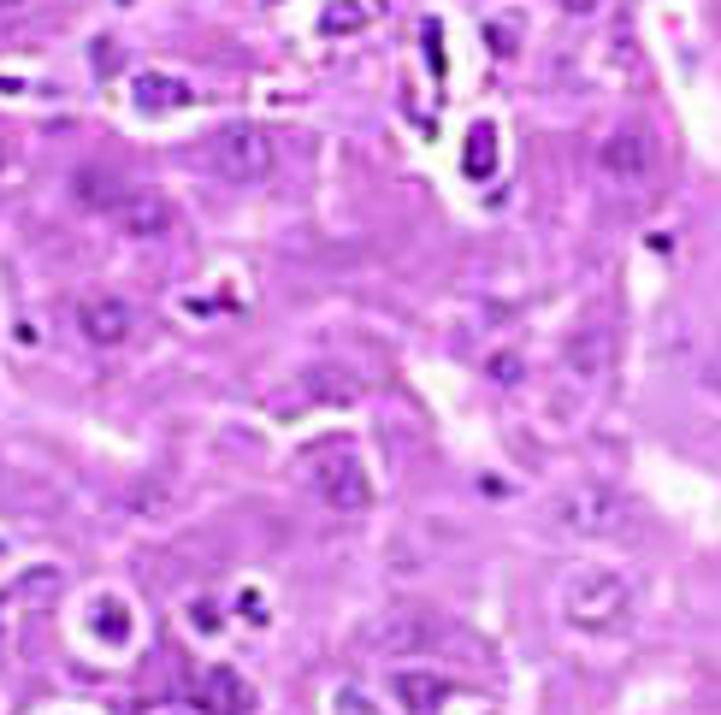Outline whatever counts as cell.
<instances>
[{"label": "cell", "instance_id": "6da1fadb", "mask_svg": "<svg viewBox=\"0 0 721 715\" xmlns=\"http://www.w3.org/2000/svg\"><path fill=\"white\" fill-rule=\"evenodd\" d=\"M627 603H633V591H627V580H621L615 568H574V574L562 580V615H568L574 627H586V633L615 627V621L627 615Z\"/></svg>", "mask_w": 721, "mask_h": 715}, {"label": "cell", "instance_id": "7a4b0ae2", "mask_svg": "<svg viewBox=\"0 0 721 715\" xmlns=\"http://www.w3.org/2000/svg\"><path fill=\"white\" fill-rule=\"evenodd\" d=\"M550 515L562 532H580V538H609V532H627V497L615 491V485H603V479H580V485H568L556 503H550Z\"/></svg>", "mask_w": 721, "mask_h": 715}, {"label": "cell", "instance_id": "3957f363", "mask_svg": "<svg viewBox=\"0 0 721 715\" xmlns=\"http://www.w3.org/2000/svg\"><path fill=\"white\" fill-rule=\"evenodd\" d=\"M308 473H314V497L337 509V515H361L373 503V473L367 461L349 450V444H326V450L308 455Z\"/></svg>", "mask_w": 721, "mask_h": 715}, {"label": "cell", "instance_id": "277c9868", "mask_svg": "<svg viewBox=\"0 0 721 715\" xmlns=\"http://www.w3.org/2000/svg\"><path fill=\"white\" fill-rule=\"evenodd\" d=\"M207 160L225 184H261L278 160V142L266 136L261 125H225L213 142H207Z\"/></svg>", "mask_w": 721, "mask_h": 715}, {"label": "cell", "instance_id": "5b68a950", "mask_svg": "<svg viewBox=\"0 0 721 715\" xmlns=\"http://www.w3.org/2000/svg\"><path fill=\"white\" fill-rule=\"evenodd\" d=\"M597 166H603V178H615V184H645L656 172V142L651 130L627 125L615 130V136H603V148H597Z\"/></svg>", "mask_w": 721, "mask_h": 715}, {"label": "cell", "instance_id": "8992f818", "mask_svg": "<svg viewBox=\"0 0 721 715\" xmlns=\"http://www.w3.org/2000/svg\"><path fill=\"white\" fill-rule=\"evenodd\" d=\"M190 698L213 715H255V686H249L237 668H219V662H213V668H196Z\"/></svg>", "mask_w": 721, "mask_h": 715}, {"label": "cell", "instance_id": "52a82bcc", "mask_svg": "<svg viewBox=\"0 0 721 715\" xmlns=\"http://www.w3.org/2000/svg\"><path fill=\"white\" fill-rule=\"evenodd\" d=\"M77 331L95 343V349H119L125 337H136V308L125 296H89L77 308Z\"/></svg>", "mask_w": 721, "mask_h": 715}, {"label": "cell", "instance_id": "ba28073f", "mask_svg": "<svg viewBox=\"0 0 721 715\" xmlns=\"http://www.w3.org/2000/svg\"><path fill=\"white\" fill-rule=\"evenodd\" d=\"M391 698L402 704V715H438L450 698V680L432 668H396L391 674Z\"/></svg>", "mask_w": 721, "mask_h": 715}, {"label": "cell", "instance_id": "9c48e42d", "mask_svg": "<svg viewBox=\"0 0 721 715\" xmlns=\"http://www.w3.org/2000/svg\"><path fill=\"white\" fill-rule=\"evenodd\" d=\"M438 645V627L426 615H391L373 627V650H391V656H408V650H426Z\"/></svg>", "mask_w": 721, "mask_h": 715}, {"label": "cell", "instance_id": "30bf717a", "mask_svg": "<svg viewBox=\"0 0 721 715\" xmlns=\"http://www.w3.org/2000/svg\"><path fill=\"white\" fill-rule=\"evenodd\" d=\"M131 101L136 107H148V113H166V107L196 101V89H190L184 77H172V71H136L131 77Z\"/></svg>", "mask_w": 721, "mask_h": 715}, {"label": "cell", "instance_id": "8fae6325", "mask_svg": "<svg viewBox=\"0 0 721 715\" xmlns=\"http://www.w3.org/2000/svg\"><path fill=\"white\" fill-rule=\"evenodd\" d=\"M172 225V207L160 201V195H136L131 207H125V231H131L136 243H148V237H160Z\"/></svg>", "mask_w": 721, "mask_h": 715}, {"label": "cell", "instance_id": "7c38bea8", "mask_svg": "<svg viewBox=\"0 0 721 715\" xmlns=\"http://www.w3.org/2000/svg\"><path fill=\"white\" fill-rule=\"evenodd\" d=\"M125 621H131V609H125V603H119V597H101V603H95V639H101V645H131V627H125Z\"/></svg>", "mask_w": 721, "mask_h": 715}, {"label": "cell", "instance_id": "4fadbf2b", "mask_svg": "<svg viewBox=\"0 0 721 715\" xmlns=\"http://www.w3.org/2000/svg\"><path fill=\"white\" fill-rule=\"evenodd\" d=\"M467 172H473V178H491V172H497V130L491 125H473V136H467Z\"/></svg>", "mask_w": 721, "mask_h": 715}, {"label": "cell", "instance_id": "5bb4252c", "mask_svg": "<svg viewBox=\"0 0 721 715\" xmlns=\"http://www.w3.org/2000/svg\"><path fill=\"white\" fill-rule=\"evenodd\" d=\"M574 361H580L586 373H597V367H603V343H597V331H580V343H574Z\"/></svg>", "mask_w": 721, "mask_h": 715}, {"label": "cell", "instance_id": "9a60e30c", "mask_svg": "<svg viewBox=\"0 0 721 715\" xmlns=\"http://www.w3.org/2000/svg\"><path fill=\"white\" fill-rule=\"evenodd\" d=\"M704 385H710V390H721V355L710 361V367H704Z\"/></svg>", "mask_w": 721, "mask_h": 715}, {"label": "cell", "instance_id": "2e32d148", "mask_svg": "<svg viewBox=\"0 0 721 715\" xmlns=\"http://www.w3.org/2000/svg\"><path fill=\"white\" fill-rule=\"evenodd\" d=\"M6 160H12V154H6V142H0V172H6Z\"/></svg>", "mask_w": 721, "mask_h": 715}, {"label": "cell", "instance_id": "e0dca14e", "mask_svg": "<svg viewBox=\"0 0 721 715\" xmlns=\"http://www.w3.org/2000/svg\"><path fill=\"white\" fill-rule=\"evenodd\" d=\"M0 6H24V0H0Z\"/></svg>", "mask_w": 721, "mask_h": 715}]
</instances>
